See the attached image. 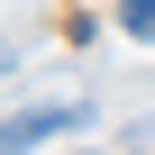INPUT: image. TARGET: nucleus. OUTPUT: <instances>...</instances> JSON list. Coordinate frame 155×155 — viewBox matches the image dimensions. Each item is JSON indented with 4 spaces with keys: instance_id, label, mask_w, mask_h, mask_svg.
Masks as SVG:
<instances>
[{
    "instance_id": "obj_1",
    "label": "nucleus",
    "mask_w": 155,
    "mask_h": 155,
    "mask_svg": "<svg viewBox=\"0 0 155 155\" xmlns=\"http://www.w3.org/2000/svg\"><path fill=\"white\" fill-rule=\"evenodd\" d=\"M73 128H91V110H82V101L18 110V119H0V155H18V146H46V137H73Z\"/></svg>"
},
{
    "instance_id": "obj_2",
    "label": "nucleus",
    "mask_w": 155,
    "mask_h": 155,
    "mask_svg": "<svg viewBox=\"0 0 155 155\" xmlns=\"http://www.w3.org/2000/svg\"><path fill=\"white\" fill-rule=\"evenodd\" d=\"M119 28H128L137 46H155V0H119Z\"/></svg>"
}]
</instances>
